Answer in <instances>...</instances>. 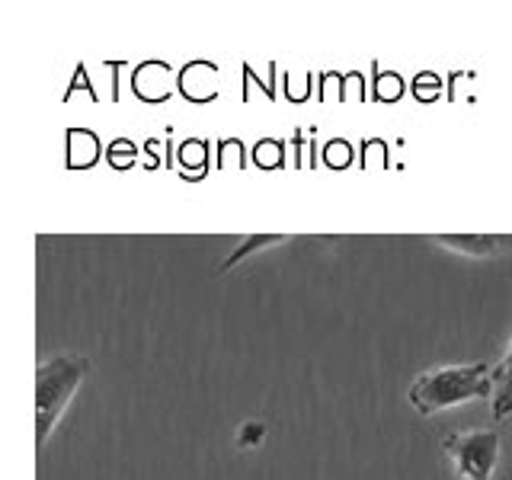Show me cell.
I'll return each mask as SVG.
<instances>
[{
	"label": "cell",
	"mask_w": 512,
	"mask_h": 480,
	"mask_svg": "<svg viewBox=\"0 0 512 480\" xmlns=\"http://www.w3.org/2000/svg\"><path fill=\"white\" fill-rule=\"evenodd\" d=\"M477 397H493V368L487 365H445L420 375L410 388V404L432 416L468 404Z\"/></svg>",
	"instance_id": "cell-1"
},
{
	"label": "cell",
	"mask_w": 512,
	"mask_h": 480,
	"mask_svg": "<svg viewBox=\"0 0 512 480\" xmlns=\"http://www.w3.org/2000/svg\"><path fill=\"white\" fill-rule=\"evenodd\" d=\"M87 375V359L84 356H58L48 365L39 368L36 381V423H39V445H45L48 432H52L61 410L68 407V400L80 388V381Z\"/></svg>",
	"instance_id": "cell-2"
},
{
	"label": "cell",
	"mask_w": 512,
	"mask_h": 480,
	"mask_svg": "<svg viewBox=\"0 0 512 480\" xmlns=\"http://www.w3.org/2000/svg\"><path fill=\"white\" fill-rule=\"evenodd\" d=\"M445 455L452 458L461 480H490L500 461V432L496 429H461L445 436Z\"/></svg>",
	"instance_id": "cell-3"
},
{
	"label": "cell",
	"mask_w": 512,
	"mask_h": 480,
	"mask_svg": "<svg viewBox=\"0 0 512 480\" xmlns=\"http://www.w3.org/2000/svg\"><path fill=\"white\" fill-rule=\"evenodd\" d=\"M439 244L468 256H496L506 247L503 237H487V234H442Z\"/></svg>",
	"instance_id": "cell-4"
},
{
	"label": "cell",
	"mask_w": 512,
	"mask_h": 480,
	"mask_svg": "<svg viewBox=\"0 0 512 480\" xmlns=\"http://www.w3.org/2000/svg\"><path fill=\"white\" fill-rule=\"evenodd\" d=\"M509 413H512V343L500 365L493 368V416L503 420Z\"/></svg>",
	"instance_id": "cell-5"
},
{
	"label": "cell",
	"mask_w": 512,
	"mask_h": 480,
	"mask_svg": "<svg viewBox=\"0 0 512 480\" xmlns=\"http://www.w3.org/2000/svg\"><path fill=\"white\" fill-rule=\"evenodd\" d=\"M276 240H282V237H250L244 247H240V250H234V253L228 256V260H224V269H231V266H234L237 260H244V256H247V253H250L253 247H263V244H276Z\"/></svg>",
	"instance_id": "cell-6"
},
{
	"label": "cell",
	"mask_w": 512,
	"mask_h": 480,
	"mask_svg": "<svg viewBox=\"0 0 512 480\" xmlns=\"http://www.w3.org/2000/svg\"><path fill=\"white\" fill-rule=\"evenodd\" d=\"M260 439H263V426H256V423L244 426V436H240V442L250 445V442H260Z\"/></svg>",
	"instance_id": "cell-7"
}]
</instances>
